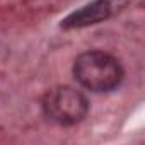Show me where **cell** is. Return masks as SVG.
I'll return each mask as SVG.
<instances>
[{"instance_id": "1", "label": "cell", "mask_w": 145, "mask_h": 145, "mask_svg": "<svg viewBox=\"0 0 145 145\" xmlns=\"http://www.w3.org/2000/svg\"><path fill=\"white\" fill-rule=\"evenodd\" d=\"M74 77L92 92H109L123 80L121 63L104 51H86L74 63Z\"/></svg>"}, {"instance_id": "2", "label": "cell", "mask_w": 145, "mask_h": 145, "mask_svg": "<svg viewBox=\"0 0 145 145\" xmlns=\"http://www.w3.org/2000/svg\"><path fill=\"white\" fill-rule=\"evenodd\" d=\"M43 111L51 121L72 126L87 116L89 103L80 91L70 86H56L43 96Z\"/></svg>"}, {"instance_id": "3", "label": "cell", "mask_w": 145, "mask_h": 145, "mask_svg": "<svg viewBox=\"0 0 145 145\" xmlns=\"http://www.w3.org/2000/svg\"><path fill=\"white\" fill-rule=\"evenodd\" d=\"M116 10V0H94V2L84 5L82 9L72 12L67 19L61 21V27L65 29H77L97 24L106 21Z\"/></svg>"}]
</instances>
